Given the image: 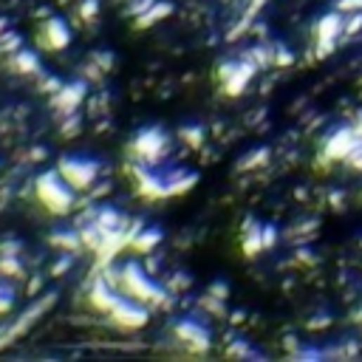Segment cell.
<instances>
[{"label": "cell", "mask_w": 362, "mask_h": 362, "mask_svg": "<svg viewBox=\"0 0 362 362\" xmlns=\"http://www.w3.org/2000/svg\"><path fill=\"white\" fill-rule=\"evenodd\" d=\"M34 193L43 201V207L54 215H65L74 207V187L60 176V170H46L34 181Z\"/></svg>", "instance_id": "1"}, {"label": "cell", "mask_w": 362, "mask_h": 362, "mask_svg": "<svg viewBox=\"0 0 362 362\" xmlns=\"http://www.w3.org/2000/svg\"><path fill=\"white\" fill-rule=\"evenodd\" d=\"M119 292L139 300V303H150V306L164 300V289L159 283H153L136 261H131V264H125L122 269H119Z\"/></svg>", "instance_id": "2"}, {"label": "cell", "mask_w": 362, "mask_h": 362, "mask_svg": "<svg viewBox=\"0 0 362 362\" xmlns=\"http://www.w3.org/2000/svg\"><path fill=\"white\" fill-rule=\"evenodd\" d=\"M57 170H60V176H63L77 193H82V190L93 187V181H96V176H99V162L82 159V156H65V159H60Z\"/></svg>", "instance_id": "3"}, {"label": "cell", "mask_w": 362, "mask_h": 362, "mask_svg": "<svg viewBox=\"0 0 362 362\" xmlns=\"http://www.w3.org/2000/svg\"><path fill=\"white\" fill-rule=\"evenodd\" d=\"M167 145H170L167 134L153 125V128H145V131L136 134V139L131 142V150L139 156L142 164H156L167 153Z\"/></svg>", "instance_id": "4"}, {"label": "cell", "mask_w": 362, "mask_h": 362, "mask_svg": "<svg viewBox=\"0 0 362 362\" xmlns=\"http://www.w3.org/2000/svg\"><path fill=\"white\" fill-rule=\"evenodd\" d=\"M108 314H110V320L116 325H122V328H142L148 323V317H150L148 309H145V303H139V300H134L128 295L119 297V303Z\"/></svg>", "instance_id": "5"}, {"label": "cell", "mask_w": 362, "mask_h": 362, "mask_svg": "<svg viewBox=\"0 0 362 362\" xmlns=\"http://www.w3.org/2000/svg\"><path fill=\"white\" fill-rule=\"evenodd\" d=\"M85 93H88V85L82 82V79H77V82H63V88L54 93V108L60 110V113H74L77 108H79V102L85 99Z\"/></svg>", "instance_id": "6"}, {"label": "cell", "mask_w": 362, "mask_h": 362, "mask_svg": "<svg viewBox=\"0 0 362 362\" xmlns=\"http://www.w3.org/2000/svg\"><path fill=\"white\" fill-rule=\"evenodd\" d=\"M40 43H43V49H49V51H60V49H65V46L71 43V29L65 26V20L51 18V20H46L43 29H40Z\"/></svg>", "instance_id": "7"}, {"label": "cell", "mask_w": 362, "mask_h": 362, "mask_svg": "<svg viewBox=\"0 0 362 362\" xmlns=\"http://www.w3.org/2000/svg\"><path fill=\"white\" fill-rule=\"evenodd\" d=\"M173 331H176L179 342H184V345H190V348H195V351L207 348V342H209V334H207L198 323H193V320H179V323L173 325Z\"/></svg>", "instance_id": "8"}, {"label": "cell", "mask_w": 362, "mask_h": 362, "mask_svg": "<svg viewBox=\"0 0 362 362\" xmlns=\"http://www.w3.org/2000/svg\"><path fill=\"white\" fill-rule=\"evenodd\" d=\"M162 238H164V232L159 229V226H136V232H131L128 235V244L136 250V252H153L159 244H162Z\"/></svg>", "instance_id": "9"}, {"label": "cell", "mask_w": 362, "mask_h": 362, "mask_svg": "<svg viewBox=\"0 0 362 362\" xmlns=\"http://www.w3.org/2000/svg\"><path fill=\"white\" fill-rule=\"evenodd\" d=\"M119 297H122V292H116L113 283H108V280H96L93 289H91V303H93V309H99V311H105V314L119 303Z\"/></svg>", "instance_id": "10"}, {"label": "cell", "mask_w": 362, "mask_h": 362, "mask_svg": "<svg viewBox=\"0 0 362 362\" xmlns=\"http://www.w3.org/2000/svg\"><path fill=\"white\" fill-rule=\"evenodd\" d=\"M51 303H54V295H49L46 300L34 303V306H32V309H29V311H26V314H23V317H20V320H18V323H15V325H12V328H9L6 334H4V340H0V345H6V342H9L12 337H18L20 331H26V328H29V325H32V323L37 320V314H43V311H46V309H49Z\"/></svg>", "instance_id": "11"}, {"label": "cell", "mask_w": 362, "mask_h": 362, "mask_svg": "<svg viewBox=\"0 0 362 362\" xmlns=\"http://www.w3.org/2000/svg\"><path fill=\"white\" fill-rule=\"evenodd\" d=\"M6 65L15 74H40V57L34 51H29V49H20V51L9 54V63Z\"/></svg>", "instance_id": "12"}, {"label": "cell", "mask_w": 362, "mask_h": 362, "mask_svg": "<svg viewBox=\"0 0 362 362\" xmlns=\"http://www.w3.org/2000/svg\"><path fill=\"white\" fill-rule=\"evenodd\" d=\"M49 240H51L57 250H65V252H77V250L85 247L82 232H77V229H57V232H51Z\"/></svg>", "instance_id": "13"}, {"label": "cell", "mask_w": 362, "mask_h": 362, "mask_svg": "<svg viewBox=\"0 0 362 362\" xmlns=\"http://www.w3.org/2000/svg\"><path fill=\"white\" fill-rule=\"evenodd\" d=\"M170 12H173V4H167V0H159V4H153L142 18H136L139 23V29H148V26H153L156 20H164V18H170Z\"/></svg>", "instance_id": "14"}, {"label": "cell", "mask_w": 362, "mask_h": 362, "mask_svg": "<svg viewBox=\"0 0 362 362\" xmlns=\"http://www.w3.org/2000/svg\"><path fill=\"white\" fill-rule=\"evenodd\" d=\"M0 275L6 278H23V266H20V258L18 255H0Z\"/></svg>", "instance_id": "15"}, {"label": "cell", "mask_w": 362, "mask_h": 362, "mask_svg": "<svg viewBox=\"0 0 362 362\" xmlns=\"http://www.w3.org/2000/svg\"><path fill=\"white\" fill-rule=\"evenodd\" d=\"M23 49V37L18 32H0V54H15Z\"/></svg>", "instance_id": "16"}, {"label": "cell", "mask_w": 362, "mask_h": 362, "mask_svg": "<svg viewBox=\"0 0 362 362\" xmlns=\"http://www.w3.org/2000/svg\"><path fill=\"white\" fill-rule=\"evenodd\" d=\"M12 306H15V292H12V286L0 283V314H6Z\"/></svg>", "instance_id": "17"}, {"label": "cell", "mask_w": 362, "mask_h": 362, "mask_svg": "<svg viewBox=\"0 0 362 362\" xmlns=\"http://www.w3.org/2000/svg\"><path fill=\"white\" fill-rule=\"evenodd\" d=\"M99 15V0H82L79 4V18L82 20H93Z\"/></svg>", "instance_id": "18"}, {"label": "cell", "mask_w": 362, "mask_h": 362, "mask_svg": "<svg viewBox=\"0 0 362 362\" xmlns=\"http://www.w3.org/2000/svg\"><path fill=\"white\" fill-rule=\"evenodd\" d=\"M91 63H99L102 71H110V68H113V54H108V51H93V54H91Z\"/></svg>", "instance_id": "19"}, {"label": "cell", "mask_w": 362, "mask_h": 362, "mask_svg": "<svg viewBox=\"0 0 362 362\" xmlns=\"http://www.w3.org/2000/svg\"><path fill=\"white\" fill-rule=\"evenodd\" d=\"M153 4H156V0H139V4H131V6H128V15H131V18H142Z\"/></svg>", "instance_id": "20"}, {"label": "cell", "mask_w": 362, "mask_h": 362, "mask_svg": "<svg viewBox=\"0 0 362 362\" xmlns=\"http://www.w3.org/2000/svg\"><path fill=\"white\" fill-rule=\"evenodd\" d=\"M18 252H20L18 240H4V244H0V255H18Z\"/></svg>", "instance_id": "21"}, {"label": "cell", "mask_w": 362, "mask_h": 362, "mask_svg": "<svg viewBox=\"0 0 362 362\" xmlns=\"http://www.w3.org/2000/svg\"><path fill=\"white\" fill-rule=\"evenodd\" d=\"M68 266H71V255H65V258H60V261L54 264V272H51V275H63V272H65Z\"/></svg>", "instance_id": "22"}, {"label": "cell", "mask_w": 362, "mask_h": 362, "mask_svg": "<svg viewBox=\"0 0 362 362\" xmlns=\"http://www.w3.org/2000/svg\"><path fill=\"white\" fill-rule=\"evenodd\" d=\"M198 134H201L198 128H184V131H181V136H184L187 142H193V145H198Z\"/></svg>", "instance_id": "23"}, {"label": "cell", "mask_w": 362, "mask_h": 362, "mask_svg": "<svg viewBox=\"0 0 362 362\" xmlns=\"http://www.w3.org/2000/svg\"><path fill=\"white\" fill-rule=\"evenodd\" d=\"M0 32H6V18H0Z\"/></svg>", "instance_id": "24"}]
</instances>
